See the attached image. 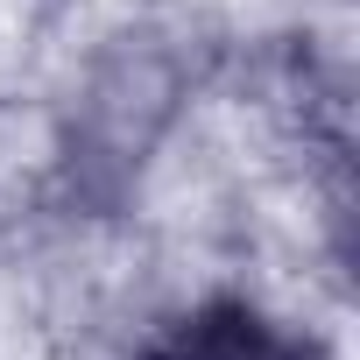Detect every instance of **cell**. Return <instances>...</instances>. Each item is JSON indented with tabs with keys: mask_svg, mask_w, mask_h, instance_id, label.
I'll list each match as a JSON object with an SVG mask.
<instances>
[{
	"mask_svg": "<svg viewBox=\"0 0 360 360\" xmlns=\"http://www.w3.org/2000/svg\"><path fill=\"white\" fill-rule=\"evenodd\" d=\"M148 360H311V353L290 325L248 304H212V311H191L184 325H169Z\"/></svg>",
	"mask_w": 360,
	"mask_h": 360,
	"instance_id": "cell-1",
	"label": "cell"
}]
</instances>
